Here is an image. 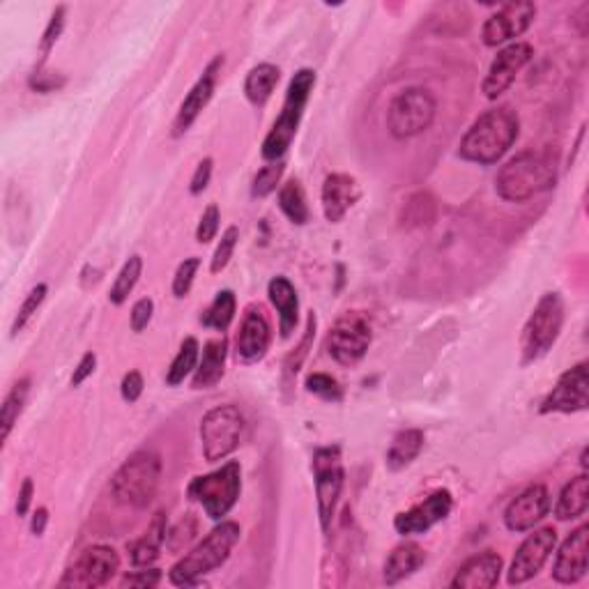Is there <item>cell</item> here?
Here are the masks:
<instances>
[{
    "mask_svg": "<svg viewBox=\"0 0 589 589\" xmlns=\"http://www.w3.org/2000/svg\"><path fill=\"white\" fill-rule=\"evenodd\" d=\"M267 295L279 313L281 339H290L300 323V297H297L295 286L286 277H274L267 286Z\"/></svg>",
    "mask_w": 589,
    "mask_h": 589,
    "instance_id": "cb8c5ba5",
    "label": "cell"
},
{
    "mask_svg": "<svg viewBox=\"0 0 589 589\" xmlns=\"http://www.w3.org/2000/svg\"><path fill=\"white\" fill-rule=\"evenodd\" d=\"M244 415L233 403L217 405L201 419V447L208 463L224 461L240 447L244 435Z\"/></svg>",
    "mask_w": 589,
    "mask_h": 589,
    "instance_id": "ba28073f",
    "label": "cell"
},
{
    "mask_svg": "<svg viewBox=\"0 0 589 589\" xmlns=\"http://www.w3.org/2000/svg\"><path fill=\"white\" fill-rule=\"evenodd\" d=\"M304 387H307V392L318 396V399H323L327 403H339L343 399V389L336 378L327 376V373H311L304 382Z\"/></svg>",
    "mask_w": 589,
    "mask_h": 589,
    "instance_id": "f35d334b",
    "label": "cell"
},
{
    "mask_svg": "<svg viewBox=\"0 0 589 589\" xmlns=\"http://www.w3.org/2000/svg\"><path fill=\"white\" fill-rule=\"evenodd\" d=\"M451 509H454V497L449 491H435L426 497L424 502H419L417 507L403 511L394 518V530L403 534V537H412V534H424L431 530L433 525H438L445 520Z\"/></svg>",
    "mask_w": 589,
    "mask_h": 589,
    "instance_id": "d6986e66",
    "label": "cell"
},
{
    "mask_svg": "<svg viewBox=\"0 0 589 589\" xmlns=\"http://www.w3.org/2000/svg\"><path fill=\"white\" fill-rule=\"evenodd\" d=\"M95 366H97V355L95 353H86L81 357L79 366H76L74 373H72V387H81L83 382H86L90 376L95 373Z\"/></svg>",
    "mask_w": 589,
    "mask_h": 589,
    "instance_id": "f907efd6",
    "label": "cell"
},
{
    "mask_svg": "<svg viewBox=\"0 0 589 589\" xmlns=\"http://www.w3.org/2000/svg\"><path fill=\"white\" fill-rule=\"evenodd\" d=\"M520 134V120L507 106H497L472 122L458 145V157L465 162L491 166L507 155Z\"/></svg>",
    "mask_w": 589,
    "mask_h": 589,
    "instance_id": "6da1fadb",
    "label": "cell"
},
{
    "mask_svg": "<svg viewBox=\"0 0 589 589\" xmlns=\"http://www.w3.org/2000/svg\"><path fill=\"white\" fill-rule=\"evenodd\" d=\"M196 532H198L196 518L194 516H185L178 525L173 527V530H168L166 548L173 550V553H180V550L185 548L187 543L196 537Z\"/></svg>",
    "mask_w": 589,
    "mask_h": 589,
    "instance_id": "7bdbcfd3",
    "label": "cell"
},
{
    "mask_svg": "<svg viewBox=\"0 0 589 589\" xmlns=\"http://www.w3.org/2000/svg\"><path fill=\"white\" fill-rule=\"evenodd\" d=\"M237 240H240V228L228 226L224 235H221L217 249H214V256H212V263H210L212 274H219L221 270H226V265L231 263V258L235 254Z\"/></svg>",
    "mask_w": 589,
    "mask_h": 589,
    "instance_id": "ab89813d",
    "label": "cell"
},
{
    "mask_svg": "<svg viewBox=\"0 0 589 589\" xmlns=\"http://www.w3.org/2000/svg\"><path fill=\"white\" fill-rule=\"evenodd\" d=\"M143 387H145V382H143L141 373L139 371H129L127 376L122 378V385H120L122 399H125L127 403H136V401L141 399Z\"/></svg>",
    "mask_w": 589,
    "mask_h": 589,
    "instance_id": "c3c4849f",
    "label": "cell"
},
{
    "mask_svg": "<svg viewBox=\"0 0 589 589\" xmlns=\"http://www.w3.org/2000/svg\"><path fill=\"white\" fill-rule=\"evenodd\" d=\"M313 86H316V72L309 70V67H304V70H300L290 79L286 99H283L281 116L274 122L270 134H267L263 141V159H267V162H281V157L288 152L297 129H300V122L304 116V109H307L309 104V97L313 93Z\"/></svg>",
    "mask_w": 589,
    "mask_h": 589,
    "instance_id": "5b68a950",
    "label": "cell"
},
{
    "mask_svg": "<svg viewBox=\"0 0 589 589\" xmlns=\"http://www.w3.org/2000/svg\"><path fill=\"white\" fill-rule=\"evenodd\" d=\"M435 198L426 191H419V194L410 196L408 203L403 205V226L408 228H417V226H428L433 224L435 219Z\"/></svg>",
    "mask_w": 589,
    "mask_h": 589,
    "instance_id": "d590c367",
    "label": "cell"
},
{
    "mask_svg": "<svg viewBox=\"0 0 589 589\" xmlns=\"http://www.w3.org/2000/svg\"><path fill=\"white\" fill-rule=\"evenodd\" d=\"M424 433L419 428H405V431L396 433L392 445L387 449V468L392 472H399L415 461L424 449Z\"/></svg>",
    "mask_w": 589,
    "mask_h": 589,
    "instance_id": "f1b7e54d",
    "label": "cell"
},
{
    "mask_svg": "<svg viewBox=\"0 0 589 589\" xmlns=\"http://www.w3.org/2000/svg\"><path fill=\"white\" fill-rule=\"evenodd\" d=\"M424 562H426V553L422 546H417V543L412 541L401 543V546H396L392 553H389L382 578H385V583L389 587L399 585L401 580L410 578Z\"/></svg>",
    "mask_w": 589,
    "mask_h": 589,
    "instance_id": "4316f807",
    "label": "cell"
},
{
    "mask_svg": "<svg viewBox=\"0 0 589 589\" xmlns=\"http://www.w3.org/2000/svg\"><path fill=\"white\" fill-rule=\"evenodd\" d=\"M226 357H228L226 336H219V339H212V341L205 343L203 355H201V359H198V366L194 371V378H191V387L210 389V387L217 385V382L224 378Z\"/></svg>",
    "mask_w": 589,
    "mask_h": 589,
    "instance_id": "d4e9b609",
    "label": "cell"
},
{
    "mask_svg": "<svg viewBox=\"0 0 589 589\" xmlns=\"http://www.w3.org/2000/svg\"><path fill=\"white\" fill-rule=\"evenodd\" d=\"M557 182V159L548 150H525L509 159L495 178L497 196L509 203H525L553 189Z\"/></svg>",
    "mask_w": 589,
    "mask_h": 589,
    "instance_id": "7a4b0ae2",
    "label": "cell"
},
{
    "mask_svg": "<svg viewBox=\"0 0 589 589\" xmlns=\"http://www.w3.org/2000/svg\"><path fill=\"white\" fill-rule=\"evenodd\" d=\"M587 507H589V479L583 472L562 488V493L560 497H557V504H555V518L576 520L587 514Z\"/></svg>",
    "mask_w": 589,
    "mask_h": 589,
    "instance_id": "83f0119b",
    "label": "cell"
},
{
    "mask_svg": "<svg viewBox=\"0 0 589 589\" xmlns=\"http://www.w3.org/2000/svg\"><path fill=\"white\" fill-rule=\"evenodd\" d=\"M240 525L233 520H226L214 527V530L205 537L194 550L182 557V560L173 566L168 573V580L175 587H194L208 576V573L217 571L219 566H224L228 557H231L233 548L240 541Z\"/></svg>",
    "mask_w": 589,
    "mask_h": 589,
    "instance_id": "3957f363",
    "label": "cell"
},
{
    "mask_svg": "<svg viewBox=\"0 0 589 589\" xmlns=\"http://www.w3.org/2000/svg\"><path fill=\"white\" fill-rule=\"evenodd\" d=\"M438 104L426 88H408L392 99L387 109V129L394 139H412L433 125Z\"/></svg>",
    "mask_w": 589,
    "mask_h": 589,
    "instance_id": "9c48e42d",
    "label": "cell"
},
{
    "mask_svg": "<svg viewBox=\"0 0 589 589\" xmlns=\"http://www.w3.org/2000/svg\"><path fill=\"white\" fill-rule=\"evenodd\" d=\"M198 267H201V258H196V256L185 258L178 265V270H175V277H173V295L178 297V300L189 295L191 286H194Z\"/></svg>",
    "mask_w": 589,
    "mask_h": 589,
    "instance_id": "b9f144b4",
    "label": "cell"
},
{
    "mask_svg": "<svg viewBox=\"0 0 589 589\" xmlns=\"http://www.w3.org/2000/svg\"><path fill=\"white\" fill-rule=\"evenodd\" d=\"M272 341V327L263 307L251 304L244 313L240 332L235 339V357L240 364H256L267 355Z\"/></svg>",
    "mask_w": 589,
    "mask_h": 589,
    "instance_id": "e0dca14e",
    "label": "cell"
},
{
    "mask_svg": "<svg viewBox=\"0 0 589 589\" xmlns=\"http://www.w3.org/2000/svg\"><path fill=\"white\" fill-rule=\"evenodd\" d=\"M120 571V557L109 546H93L86 548L79 555L65 576L60 578V587H76V589H95L109 585L113 576Z\"/></svg>",
    "mask_w": 589,
    "mask_h": 589,
    "instance_id": "7c38bea8",
    "label": "cell"
},
{
    "mask_svg": "<svg viewBox=\"0 0 589 589\" xmlns=\"http://www.w3.org/2000/svg\"><path fill=\"white\" fill-rule=\"evenodd\" d=\"M47 293H49L47 283H37V286L30 290L24 304L19 307L17 318H14V323H12V336H17L30 323V320H33V316L37 311H40L44 300H47Z\"/></svg>",
    "mask_w": 589,
    "mask_h": 589,
    "instance_id": "74e56055",
    "label": "cell"
},
{
    "mask_svg": "<svg viewBox=\"0 0 589 589\" xmlns=\"http://www.w3.org/2000/svg\"><path fill=\"white\" fill-rule=\"evenodd\" d=\"M371 320L362 311H348L336 320L327 334V353L341 366H353L371 346Z\"/></svg>",
    "mask_w": 589,
    "mask_h": 589,
    "instance_id": "8fae6325",
    "label": "cell"
},
{
    "mask_svg": "<svg viewBox=\"0 0 589 589\" xmlns=\"http://www.w3.org/2000/svg\"><path fill=\"white\" fill-rule=\"evenodd\" d=\"M141 272H143V258L141 256H132L125 265H122V270L116 277V281H113L111 293H109L111 304L120 307V304H125L129 300V295L134 293L136 283H139V279H141Z\"/></svg>",
    "mask_w": 589,
    "mask_h": 589,
    "instance_id": "836d02e7",
    "label": "cell"
},
{
    "mask_svg": "<svg viewBox=\"0 0 589 589\" xmlns=\"http://www.w3.org/2000/svg\"><path fill=\"white\" fill-rule=\"evenodd\" d=\"M159 583H162V571L159 569L134 571L120 580L122 587H157Z\"/></svg>",
    "mask_w": 589,
    "mask_h": 589,
    "instance_id": "7dc6e473",
    "label": "cell"
},
{
    "mask_svg": "<svg viewBox=\"0 0 589 589\" xmlns=\"http://www.w3.org/2000/svg\"><path fill=\"white\" fill-rule=\"evenodd\" d=\"M557 546V532L555 527H541L534 530L527 537L520 548L516 550L514 560H511L507 580L509 585H523L527 580H532L543 569V564L548 562V557L553 555Z\"/></svg>",
    "mask_w": 589,
    "mask_h": 589,
    "instance_id": "5bb4252c",
    "label": "cell"
},
{
    "mask_svg": "<svg viewBox=\"0 0 589 589\" xmlns=\"http://www.w3.org/2000/svg\"><path fill=\"white\" fill-rule=\"evenodd\" d=\"M502 555L495 550H484V553L470 557L461 569L456 571L451 587L454 589H491L500 583L502 576Z\"/></svg>",
    "mask_w": 589,
    "mask_h": 589,
    "instance_id": "7402d4cb",
    "label": "cell"
},
{
    "mask_svg": "<svg viewBox=\"0 0 589 589\" xmlns=\"http://www.w3.org/2000/svg\"><path fill=\"white\" fill-rule=\"evenodd\" d=\"M221 65H224V56H217L208 65V70L203 72L201 79L194 83V88L189 90L185 102L180 104L178 116H175V120H173V136L187 134L189 127L194 125L198 116H201V113L205 111V106L210 104L214 88H217V76H219Z\"/></svg>",
    "mask_w": 589,
    "mask_h": 589,
    "instance_id": "44dd1931",
    "label": "cell"
},
{
    "mask_svg": "<svg viewBox=\"0 0 589 589\" xmlns=\"http://www.w3.org/2000/svg\"><path fill=\"white\" fill-rule=\"evenodd\" d=\"M152 313H155V302L150 297H143L132 307V313H129V325H132L134 332H143L145 327L150 325Z\"/></svg>",
    "mask_w": 589,
    "mask_h": 589,
    "instance_id": "bcb514c9",
    "label": "cell"
},
{
    "mask_svg": "<svg viewBox=\"0 0 589 589\" xmlns=\"http://www.w3.org/2000/svg\"><path fill=\"white\" fill-rule=\"evenodd\" d=\"M564 325V302L560 293H546L537 302L520 334V364H534L546 357L560 339Z\"/></svg>",
    "mask_w": 589,
    "mask_h": 589,
    "instance_id": "8992f818",
    "label": "cell"
},
{
    "mask_svg": "<svg viewBox=\"0 0 589 589\" xmlns=\"http://www.w3.org/2000/svg\"><path fill=\"white\" fill-rule=\"evenodd\" d=\"M357 198H359V187L353 175H346V173L327 175L323 182V191H320L325 219L330 221V224H339V221L350 212V208L357 203Z\"/></svg>",
    "mask_w": 589,
    "mask_h": 589,
    "instance_id": "603a6c76",
    "label": "cell"
},
{
    "mask_svg": "<svg viewBox=\"0 0 589 589\" xmlns=\"http://www.w3.org/2000/svg\"><path fill=\"white\" fill-rule=\"evenodd\" d=\"M550 511V493L543 484H532L520 493L516 500L509 502L504 511V525L511 532H527L539 525Z\"/></svg>",
    "mask_w": 589,
    "mask_h": 589,
    "instance_id": "ffe728a7",
    "label": "cell"
},
{
    "mask_svg": "<svg viewBox=\"0 0 589 589\" xmlns=\"http://www.w3.org/2000/svg\"><path fill=\"white\" fill-rule=\"evenodd\" d=\"M235 309H237V300L233 290H219L210 307L203 311L201 325L217 332H226L235 318Z\"/></svg>",
    "mask_w": 589,
    "mask_h": 589,
    "instance_id": "1f68e13d",
    "label": "cell"
},
{
    "mask_svg": "<svg viewBox=\"0 0 589 589\" xmlns=\"http://www.w3.org/2000/svg\"><path fill=\"white\" fill-rule=\"evenodd\" d=\"M63 28H65V7H58V10L53 12L49 26H47V30H44V35H42V42H40L42 63H40V67L44 65V60L49 58L51 49L56 47V42L60 40V35H63Z\"/></svg>",
    "mask_w": 589,
    "mask_h": 589,
    "instance_id": "ee69618b",
    "label": "cell"
},
{
    "mask_svg": "<svg viewBox=\"0 0 589 589\" xmlns=\"http://www.w3.org/2000/svg\"><path fill=\"white\" fill-rule=\"evenodd\" d=\"M279 208L286 214L290 224L304 226L309 221V205L307 194L300 185V180H288L286 185L279 189Z\"/></svg>",
    "mask_w": 589,
    "mask_h": 589,
    "instance_id": "4dcf8cb0",
    "label": "cell"
},
{
    "mask_svg": "<svg viewBox=\"0 0 589 589\" xmlns=\"http://www.w3.org/2000/svg\"><path fill=\"white\" fill-rule=\"evenodd\" d=\"M279 67L272 65V63H260L256 65L254 70L247 74V81H244V95L251 104L256 106H263L267 99L272 97L274 88H277L279 83Z\"/></svg>",
    "mask_w": 589,
    "mask_h": 589,
    "instance_id": "f546056e",
    "label": "cell"
},
{
    "mask_svg": "<svg viewBox=\"0 0 589 589\" xmlns=\"http://www.w3.org/2000/svg\"><path fill=\"white\" fill-rule=\"evenodd\" d=\"M313 336H316V316H313V313H311L309 323H307V332H304L300 346H297L295 353H290L286 357V364H283V385H286V387L293 385L295 376H297V373H300L302 362L309 355V348H311V343H313Z\"/></svg>",
    "mask_w": 589,
    "mask_h": 589,
    "instance_id": "8d00e7d4",
    "label": "cell"
},
{
    "mask_svg": "<svg viewBox=\"0 0 589 589\" xmlns=\"http://www.w3.org/2000/svg\"><path fill=\"white\" fill-rule=\"evenodd\" d=\"M283 175V162H272L260 168L254 178V187H251V194L256 198H265L270 196L272 191H277V185L281 182Z\"/></svg>",
    "mask_w": 589,
    "mask_h": 589,
    "instance_id": "60d3db41",
    "label": "cell"
},
{
    "mask_svg": "<svg viewBox=\"0 0 589 589\" xmlns=\"http://www.w3.org/2000/svg\"><path fill=\"white\" fill-rule=\"evenodd\" d=\"M166 534L168 520L164 514H157L143 537L136 539L132 546H129V560H132V564L139 566V569H148V566L155 564L159 553H162V546L166 543Z\"/></svg>",
    "mask_w": 589,
    "mask_h": 589,
    "instance_id": "484cf974",
    "label": "cell"
},
{
    "mask_svg": "<svg viewBox=\"0 0 589 589\" xmlns=\"http://www.w3.org/2000/svg\"><path fill=\"white\" fill-rule=\"evenodd\" d=\"M30 392V380H19L17 385L10 389V394L5 396L3 401V412H0V424H3V442L10 438L14 424L19 422L21 412H24V405Z\"/></svg>",
    "mask_w": 589,
    "mask_h": 589,
    "instance_id": "e575fe53",
    "label": "cell"
},
{
    "mask_svg": "<svg viewBox=\"0 0 589 589\" xmlns=\"http://www.w3.org/2000/svg\"><path fill=\"white\" fill-rule=\"evenodd\" d=\"M187 493L191 500L201 504L212 520H221L231 514L242 493V468L237 461H228L219 470L191 481Z\"/></svg>",
    "mask_w": 589,
    "mask_h": 589,
    "instance_id": "52a82bcc",
    "label": "cell"
},
{
    "mask_svg": "<svg viewBox=\"0 0 589 589\" xmlns=\"http://www.w3.org/2000/svg\"><path fill=\"white\" fill-rule=\"evenodd\" d=\"M33 493H35V484L33 479H24V484L19 488V497H17V516H26L30 511V504H33Z\"/></svg>",
    "mask_w": 589,
    "mask_h": 589,
    "instance_id": "816d5d0a",
    "label": "cell"
},
{
    "mask_svg": "<svg viewBox=\"0 0 589 589\" xmlns=\"http://www.w3.org/2000/svg\"><path fill=\"white\" fill-rule=\"evenodd\" d=\"M589 408V364L580 362L562 373L557 385L553 387L546 399H543L539 412L550 415V412H562V415H573Z\"/></svg>",
    "mask_w": 589,
    "mask_h": 589,
    "instance_id": "4fadbf2b",
    "label": "cell"
},
{
    "mask_svg": "<svg viewBox=\"0 0 589 589\" xmlns=\"http://www.w3.org/2000/svg\"><path fill=\"white\" fill-rule=\"evenodd\" d=\"M212 166H214V162L210 157L203 159V162L196 166V173H194V178H191V185H189L191 194L198 196V194H203L205 189H208L210 178H212Z\"/></svg>",
    "mask_w": 589,
    "mask_h": 589,
    "instance_id": "681fc988",
    "label": "cell"
},
{
    "mask_svg": "<svg viewBox=\"0 0 589 589\" xmlns=\"http://www.w3.org/2000/svg\"><path fill=\"white\" fill-rule=\"evenodd\" d=\"M534 17H537V5L527 3V0L502 5V10L491 14L481 28L484 44L486 47H500L504 42L516 40L532 26Z\"/></svg>",
    "mask_w": 589,
    "mask_h": 589,
    "instance_id": "9a60e30c",
    "label": "cell"
},
{
    "mask_svg": "<svg viewBox=\"0 0 589 589\" xmlns=\"http://www.w3.org/2000/svg\"><path fill=\"white\" fill-rule=\"evenodd\" d=\"M534 56V49L527 42H514L502 51H497L495 60L488 67V74L484 83H481V93L488 99H497L500 95L507 93L511 83L516 81L518 72L530 63Z\"/></svg>",
    "mask_w": 589,
    "mask_h": 589,
    "instance_id": "2e32d148",
    "label": "cell"
},
{
    "mask_svg": "<svg viewBox=\"0 0 589 589\" xmlns=\"http://www.w3.org/2000/svg\"><path fill=\"white\" fill-rule=\"evenodd\" d=\"M589 569V527L580 525L557 550L553 578L560 585H576L587 576Z\"/></svg>",
    "mask_w": 589,
    "mask_h": 589,
    "instance_id": "ac0fdd59",
    "label": "cell"
},
{
    "mask_svg": "<svg viewBox=\"0 0 589 589\" xmlns=\"http://www.w3.org/2000/svg\"><path fill=\"white\" fill-rule=\"evenodd\" d=\"M311 470L313 484H316L320 527H323V532H330L343 491V477H346V472H343L341 447H318L313 451Z\"/></svg>",
    "mask_w": 589,
    "mask_h": 589,
    "instance_id": "30bf717a",
    "label": "cell"
},
{
    "mask_svg": "<svg viewBox=\"0 0 589 589\" xmlns=\"http://www.w3.org/2000/svg\"><path fill=\"white\" fill-rule=\"evenodd\" d=\"M219 226H221V212L217 205H208L205 212L201 214V221H198V228H196V242L201 244H208L212 242L214 237L219 233Z\"/></svg>",
    "mask_w": 589,
    "mask_h": 589,
    "instance_id": "f6af8a7d",
    "label": "cell"
},
{
    "mask_svg": "<svg viewBox=\"0 0 589 589\" xmlns=\"http://www.w3.org/2000/svg\"><path fill=\"white\" fill-rule=\"evenodd\" d=\"M198 350H201V346H198V341L194 339V336H187V339L182 341L178 355H175L171 369H168V373H166L168 387L182 385L189 373L196 371L198 359H201V353H198Z\"/></svg>",
    "mask_w": 589,
    "mask_h": 589,
    "instance_id": "d6a6232c",
    "label": "cell"
},
{
    "mask_svg": "<svg viewBox=\"0 0 589 589\" xmlns=\"http://www.w3.org/2000/svg\"><path fill=\"white\" fill-rule=\"evenodd\" d=\"M47 523H49V511L40 507L33 514V520H30V532H33L35 537H42L44 530H47Z\"/></svg>",
    "mask_w": 589,
    "mask_h": 589,
    "instance_id": "f5cc1de1",
    "label": "cell"
},
{
    "mask_svg": "<svg viewBox=\"0 0 589 589\" xmlns=\"http://www.w3.org/2000/svg\"><path fill=\"white\" fill-rule=\"evenodd\" d=\"M162 484V458L155 451H136L111 479L113 500L132 509H143L155 500Z\"/></svg>",
    "mask_w": 589,
    "mask_h": 589,
    "instance_id": "277c9868",
    "label": "cell"
}]
</instances>
